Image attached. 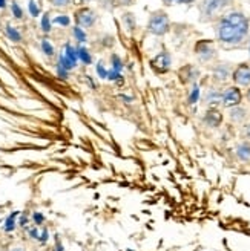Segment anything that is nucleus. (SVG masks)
<instances>
[{
  "label": "nucleus",
  "instance_id": "obj_2",
  "mask_svg": "<svg viewBox=\"0 0 250 251\" xmlns=\"http://www.w3.org/2000/svg\"><path fill=\"white\" fill-rule=\"evenodd\" d=\"M169 26H170V20L163 11L154 12L147 22V31L154 35H165L169 31Z\"/></svg>",
  "mask_w": 250,
  "mask_h": 251
},
{
  "label": "nucleus",
  "instance_id": "obj_36",
  "mask_svg": "<svg viewBox=\"0 0 250 251\" xmlns=\"http://www.w3.org/2000/svg\"><path fill=\"white\" fill-rule=\"evenodd\" d=\"M246 98H247V101L250 103V86H249V89H247V92H246Z\"/></svg>",
  "mask_w": 250,
  "mask_h": 251
},
{
  "label": "nucleus",
  "instance_id": "obj_35",
  "mask_svg": "<svg viewBox=\"0 0 250 251\" xmlns=\"http://www.w3.org/2000/svg\"><path fill=\"white\" fill-rule=\"evenodd\" d=\"M6 8V0H0V9Z\"/></svg>",
  "mask_w": 250,
  "mask_h": 251
},
{
  "label": "nucleus",
  "instance_id": "obj_15",
  "mask_svg": "<svg viewBox=\"0 0 250 251\" xmlns=\"http://www.w3.org/2000/svg\"><path fill=\"white\" fill-rule=\"evenodd\" d=\"M214 77L220 81H224V80H227L230 77V68H227L226 65H220L215 68L214 71Z\"/></svg>",
  "mask_w": 250,
  "mask_h": 251
},
{
  "label": "nucleus",
  "instance_id": "obj_20",
  "mask_svg": "<svg viewBox=\"0 0 250 251\" xmlns=\"http://www.w3.org/2000/svg\"><path fill=\"white\" fill-rule=\"evenodd\" d=\"M40 46H42V51H43V54L46 57H54L56 55V48H54V45L49 42L48 39H43L42 43H40Z\"/></svg>",
  "mask_w": 250,
  "mask_h": 251
},
{
  "label": "nucleus",
  "instance_id": "obj_10",
  "mask_svg": "<svg viewBox=\"0 0 250 251\" xmlns=\"http://www.w3.org/2000/svg\"><path fill=\"white\" fill-rule=\"evenodd\" d=\"M151 66L155 72L158 74H163V72H167L169 68H170V55L163 51V52H160L158 55H155L151 61Z\"/></svg>",
  "mask_w": 250,
  "mask_h": 251
},
{
  "label": "nucleus",
  "instance_id": "obj_16",
  "mask_svg": "<svg viewBox=\"0 0 250 251\" xmlns=\"http://www.w3.org/2000/svg\"><path fill=\"white\" fill-rule=\"evenodd\" d=\"M28 11L32 17H39L42 14V0H28Z\"/></svg>",
  "mask_w": 250,
  "mask_h": 251
},
{
  "label": "nucleus",
  "instance_id": "obj_26",
  "mask_svg": "<svg viewBox=\"0 0 250 251\" xmlns=\"http://www.w3.org/2000/svg\"><path fill=\"white\" fill-rule=\"evenodd\" d=\"M123 22L126 23L128 29H134L135 28V17H134L132 12H126V14L123 16Z\"/></svg>",
  "mask_w": 250,
  "mask_h": 251
},
{
  "label": "nucleus",
  "instance_id": "obj_28",
  "mask_svg": "<svg viewBox=\"0 0 250 251\" xmlns=\"http://www.w3.org/2000/svg\"><path fill=\"white\" fill-rule=\"evenodd\" d=\"M199 100V87L195 84L194 87H192V92H191V95H189V104H195L196 101Z\"/></svg>",
  "mask_w": 250,
  "mask_h": 251
},
{
  "label": "nucleus",
  "instance_id": "obj_33",
  "mask_svg": "<svg viewBox=\"0 0 250 251\" xmlns=\"http://www.w3.org/2000/svg\"><path fill=\"white\" fill-rule=\"evenodd\" d=\"M244 135H246V136L249 138V140H250V123L244 126Z\"/></svg>",
  "mask_w": 250,
  "mask_h": 251
},
{
  "label": "nucleus",
  "instance_id": "obj_29",
  "mask_svg": "<svg viewBox=\"0 0 250 251\" xmlns=\"http://www.w3.org/2000/svg\"><path fill=\"white\" fill-rule=\"evenodd\" d=\"M95 69H97V74H98V77H100V78H108L109 71L103 66V61H100Z\"/></svg>",
  "mask_w": 250,
  "mask_h": 251
},
{
  "label": "nucleus",
  "instance_id": "obj_19",
  "mask_svg": "<svg viewBox=\"0 0 250 251\" xmlns=\"http://www.w3.org/2000/svg\"><path fill=\"white\" fill-rule=\"evenodd\" d=\"M221 97H222V92H220L217 89H210L207 92V95H206V101L209 104H214L215 106V104L221 103Z\"/></svg>",
  "mask_w": 250,
  "mask_h": 251
},
{
  "label": "nucleus",
  "instance_id": "obj_32",
  "mask_svg": "<svg viewBox=\"0 0 250 251\" xmlns=\"http://www.w3.org/2000/svg\"><path fill=\"white\" fill-rule=\"evenodd\" d=\"M9 251H28V250H27V247H25V245H14Z\"/></svg>",
  "mask_w": 250,
  "mask_h": 251
},
{
  "label": "nucleus",
  "instance_id": "obj_22",
  "mask_svg": "<svg viewBox=\"0 0 250 251\" xmlns=\"http://www.w3.org/2000/svg\"><path fill=\"white\" fill-rule=\"evenodd\" d=\"M72 34H74V37H76V40L82 45V43H84L86 42V39H87V35H86V32H84V29L83 28H80V26H74L72 28Z\"/></svg>",
  "mask_w": 250,
  "mask_h": 251
},
{
  "label": "nucleus",
  "instance_id": "obj_1",
  "mask_svg": "<svg viewBox=\"0 0 250 251\" xmlns=\"http://www.w3.org/2000/svg\"><path fill=\"white\" fill-rule=\"evenodd\" d=\"M250 28L249 17L240 11H232L224 14L217 26L218 40L224 45H238L241 43Z\"/></svg>",
  "mask_w": 250,
  "mask_h": 251
},
{
  "label": "nucleus",
  "instance_id": "obj_4",
  "mask_svg": "<svg viewBox=\"0 0 250 251\" xmlns=\"http://www.w3.org/2000/svg\"><path fill=\"white\" fill-rule=\"evenodd\" d=\"M243 92L238 86H230L227 87L226 91L222 92V97H221V104L227 109H232L235 106H240L243 103Z\"/></svg>",
  "mask_w": 250,
  "mask_h": 251
},
{
  "label": "nucleus",
  "instance_id": "obj_17",
  "mask_svg": "<svg viewBox=\"0 0 250 251\" xmlns=\"http://www.w3.org/2000/svg\"><path fill=\"white\" fill-rule=\"evenodd\" d=\"M40 28L45 34H49L53 31V19H51V14H49V12H45V14L42 16Z\"/></svg>",
  "mask_w": 250,
  "mask_h": 251
},
{
  "label": "nucleus",
  "instance_id": "obj_24",
  "mask_svg": "<svg viewBox=\"0 0 250 251\" xmlns=\"http://www.w3.org/2000/svg\"><path fill=\"white\" fill-rule=\"evenodd\" d=\"M48 2L51 3L54 8H60V9L68 8L72 5V0H48Z\"/></svg>",
  "mask_w": 250,
  "mask_h": 251
},
{
  "label": "nucleus",
  "instance_id": "obj_5",
  "mask_svg": "<svg viewBox=\"0 0 250 251\" xmlns=\"http://www.w3.org/2000/svg\"><path fill=\"white\" fill-rule=\"evenodd\" d=\"M77 63H79V58H77L76 48H74L72 45H69V43H66L63 52L58 55V63H57V65H60L61 68H65L69 72V71H72L74 68L77 66Z\"/></svg>",
  "mask_w": 250,
  "mask_h": 251
},
{
  "label": "nucleus",
  "instance_id": "obj_3",
  "mask_svg": "<svg viewBox=\"0 0 250 251\" xmlns=\"http://www.w3.org/2000/svg\"><path fill=\"white\" fill-rule=\"evenodd\" d=\"M74 20H76V26L87 29V28H92L95 25L97 14H95V11L91 9L89 6H83V8H79L76 12H74Z\"/></svg>",
  "mask_w": 250,
  "mask_h": 251
},
{
  "label": "nucleus",
  "instance_id": "obj_18",
  "mask_svg": "<svg viewBox=\"0 0 250 251\" xmlns=\"http://www.w3.org/2000/svg\"><path fill=\"white\" fill-rule=\"evenodd\" d=\"M5 32H6L8 39H9L11 42H16V43L22 42V34H20V31H19L17 28L11 26V25H6V28H5Z\"/></svg>",
  "mask_w": 250,
  "mask_h": 251
},
{
  "label": "nucleus",
  "instance_id": "obj_37",
  "mask_svg": "<svg viewBox=\"0 0 250 251\" xmlns=\"http://www.w3.org/2000/svg\"><path fill=\"white\" fill-rule=\"evenodd\" d=\"M79 2H82V3H87V2H91V0H79Z\"/></svg>",
  "mask_w": 250,
  "mask_h": 251
},
{
  "label": "nucleus",
  "instance_id": "obj_38",
  "mask_svg": "<svg viewBox=\"0 0 250 251\" xmlns=\"http://www.w3.org/2000/svg\"><path fill=\"white\" fill-rule=\"evenodd\" d=\"M249 52H250V45H249Z\"/></svg>",
  "mask_w": 250,
  "mask_h": 251
},
{
  "label": "nucleus",
  "instance_id": "obj_30",
  "mask_svg": "<svg viewBox=\"0 0 250 251\" xmlns=\"http://www.w3.org/2000/svg\"><path fill=\"white\" fill-rule=\"evenodd\" d=\"M32 218H34V222H35V225H42V224H43V221H45L43 215H42V213H39V211H35Z\"/></svg>",
  "mask_w": 250,
  "mask_h": 251
},
{
  "label": "nucleus",
  "instance_id": "obj_31",
  "mask_svg": "<svg viewBox=\"0 0 250 251\" xmlns=\"http://www.w3.org/2000/svg\"><path fill=\"white\" fill-rule=\"evenodd\" d=\"M68 74H69V72H68L65 68H61L60 65H57V75H58L60 78H66V77H68Z\"/></svg>",
  "mask_w": 250,
  "mask_h": 251
},
{
  "label": "nucleus",
  "instance_id": "obj_9",
  "mask_svg": "<svg viewBox=\"0 0 250 251\" xmlns=\"http://www.w3.org/2000/svg\"><path fill=\"white\" fill-rule=\"evenodd\" d=\"M195 52L198 54V57L204 60V61H209L215 57V48H214V43L212 42H207V40H201L195 45Z\"/></svg>",
  "mask_w": 250,
  "mask_h": 251
},
{
  "label": "nucleus",
  "instance_id": "obj_25",
  "mask_svg": "<svg viewBox=\"0 0 250 251\" xmlns=\"http://www.w3.org/2000/svg\"><path fill=\"white\" fill-rule=\"evenodd\" d=\"M11 11H12V16H14L16 19H19V20L23 19V9H22V6L17 2L11 3Z\"/></svg>",
  "mask_w": 250,
  "mask_h": 251
},
{
  "label": "nucleus",
  "instance_id": "obj_27",
  "mask_svg": "<svg viewBox=\"0 0 250 251\" xmlns=\"http://www.w3.org/2000/svg\"><path fill=\"white\" fill-rule=\"evenodd\" d=\"M111 60H112V69L117 71V72H121V69H123V61H121V58L114 54V55L111 57Z\"/></svg>",
  "mask_w": 250,
  "mask_h": 251
},
{
  "label": "nucleus",
  "instance_id": "obj_14",
  "mask_svg": "<svg viewBox=\"0 0 250 251\" xmlns=\"http://www.w3.org/2000/svg\"><path fill=\"white\" fill-rule=\"evenodd\" d=\"M76 51H77V58H79V61H82L83 65H91L92 63V55H91V52L87 51V49L84 48V46H77L76 48Z\"/></svg>",
  "mask_w": 250,
  "mask_h": 251
},
{
  "label": "nucleus",
  "instance_id": "obj_8",
  "mask_svg": "<svg viewBox=\"0 0 250 251\" xmlns=\"http://www.w3.org/2000/svg\"><path fill=\"white\" fill-rule=\"evenodd\" d=\"M224 121V115L217 107H209L203 117V123L210 129H218Z\"/></svg>",
  "mask_w": 250,
  "mask_h": 251
},
{
  "label": "nucleus",
  "instance_id": "obj_13",
  "mask_svg": "<svg viewBox=\"0 0 250 251\" xmlns=\"http://www.w3.org/2000/svg\"><path fill=\"white\" fill-rule=\"evenodd\" d=\"M236 156H238L240 161L243 162H250V143L249 141H243L236 146L235 149Z\"/></svg>",
  "mask_w": 250,
  "mask_h": 251
},
{
  "label": "nucleus",
  "instance_id": "obj_23",
  "mask_svg": "<svg viewBox=\"0 0 250 251\" xmlns=\"http://www.w3.org/2000/svg\"><path fill=\"white\" fill-rule=\"evenodd\" d=\"M53 23H56V25H60V26H69L71 25V17L69 16H57V17H54L53 19Z\"/></svg>",
  "mask_w": 250,
  "mask_h": 251
},
{
  "label": "nucleus",
  "instance_id": "obj_6",
  "mask_svg": "<svg viewBox=\"0 0 250 251\" xmlns=\"http://www.w3.org/2000/svg\"><path fill=\"white\" fill-rule=\"evenodd\" d=\"M230 77H232L235 86L249 87L250 86V65H247V63H241V65H238L233 69Z\"/></svg>",
  "mask_w": 250,
  "mask_h": 251
},
{
  "label": "nucleus",
  "instance_id": "obj_7",
  "mask_svg": "<svg viewBox=\"0 0 250 251\" xmlns=\"http://www.w3.org/2000/svg\"><path fill=\"white\" fill-rule=\"evenodd\" d=\"M230 0H203L201 2V14L206 17H215L217 14L229 5Z\"/></svg>",
  "mask_w": 250,
  "mask_h": 251
},
{
  "label": "nucleus",
  "instance_id": "obj_12",
  "mask_svg": "<svg viewBox=\"0 0 250 251\" xmlns=\"http://www.w3.org/2000/svg\"><path fill=\"white\" fill-rule=\"evenodd\" d=\"M249 117V112L246 107H243L241 104L240 106H235L230 109V114H229V118L235 123V124H244L246 120Z\"/></svg>",
  "mask_w": 250,
  "mask_h": 251
},
{
  "label": "nucleus",
  "instance_id": "obj_34",
  "mask_svg": "<svg viewBox=\"0 0 250 251\" xmlns=\"http://www.w3.org/2000/svg\"><path fill=\"white\" fill-rule=\"evenodd\" d=\"M166 2H180V3H187V2H192V0H166Z\"/></svg>",
  "mask_w": 250,
  "mask_h": 251
},
{
  "label": "nucleus",
  "instance_id": "obj_21",
  "mask_svg": "<svg viewBox=\"0 0 250 251\" xmlns=\"http://www.w3.org/2000/svg\"><path fill=\"white\" fill-rule=\"evenodd\" d=\"M19 216V211H14V213H11V215L8 216L6 222H5V231H12L16 228V218Z\"/></svg>",
  "mask_w": 250,
  "mask_h": 251
},
{
  "label": "nucleus",
  "instance_id": "obj_11",
  "mask_svg": "<svg viewBox=\"0 0 250 251\" xmlns=\"http://www.w3.org/2000/svg\"><path fill=\"white\" fill-rule=\"evenodd\" d=\"M178 75H180V78H181L183 83H194L198 78L199 71L196 68H194L192 65H186L184 68L180 69Z\"/></svg>",
  "mask_w": 250,
  "mask_h": 251
}]
</instances>
